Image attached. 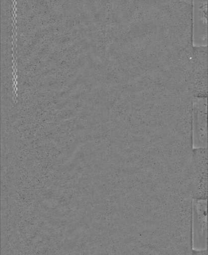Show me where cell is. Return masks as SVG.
Returning <instances> with one entry per match:
<instances>
[{
	"instance_id": "obj_1",
	"label": "cell",
	"mask_w": 208,
	"mask_h": 255,
	"mask_svg": "<svg viewBox=\"0 0 208 255\" xmlns=\"http://www.w3.org/2000/svg\"><path fill=\"white\" fill-rule=\"evenodd\" d=\"M191 169L193 200H207V147L193 148Z\"/></svg>"
},
{
	"instance_id": "obj_2",
	"label": "cell",
	"mask_w": 208,
	"mask_h": 255,
	"mask_svg": "<svg viewBox=\"0 0 208 255\" xmlns=\"http://www.w3.org/2000/svg\"><path fill=\"white\" fill-rule=\"evenodd\" d=\"M192 134L193 148L207 147V97H195L192 101Z\"/></svg>"
},
{
	"instance_id": "obj_3",
	"label": "cell",
	"mask_w": 208,
	"mask_h": 255,
	"mask_svg": "<svg viewBox=\"0 0 208 255\" xmlns=\"http://www.w3.org/2000/svg\"><path fill=\"white\" fill-rule=\"evenodd\" d=\"M192 239L193 249H207V200H193Z\"/></svg>"
},
{
	"instance_id": "obj_4",
	"label": "cell",
	"mask_w": 208,
	"mask_h": 255,
	"mask_svg": "<svg viewBox=\"0 0 208 255\" xmlns=\"http://www.w3.org/2000/svg\"><path fill=\"white\" fill-rule=\"evenodd\" d=\"M194 4V40L199 46L207 44V1L196 0Z\"/></svg>"
},
{
	"instance_id": "obj_5",
	"label": "cell",
	"mask_w": 208,
	"mask_h": 255,
	"mask_svg": "<svg viewBox=\"0 0 208 255\" xmlns=\"http://www.w3.org/2000/svg\"><path fill=\"white\" fill-rule=\"evenodd\" d=\"M191 255H208L207 249H192Z\"/></svg>"
},
{
	"instance_id": "obj_6",
	"label": "cell",
	"mask_w": 208,
	"mask_h": 255,
	"mask_svg": "<svg viewBox=\"0 0 208 255\" xmlns=\"http://www.w3.org/2000/svg\"><path fill=\"white\" fill-rule=\"evenodd\" d=\"M15 90L17 91V87L15 88Z\"/></svg>"
},
{
	"instance_id": "obj_7",
	"label": "cell",
	"mask_w": 208,
	"mask_h": 255,
	"mask_svg": "<svg viewBox=\"0 0 208 255\" xmlns=\"http://www.w3.org/2000/svg\"><path fill=\"white\" fill-rule=\"evenodd\" d=\"M16 9H17V8H16V7H15V10H16Z\"/></svg>"
},
{
	"instance_id": "obj_8",
	"label": "cell",
	"mask_w": 208,
	"mask_h": 255,
	"mask_svg": "<svg viewBox=\"0 0 208 255\" xmlns=\"http://www.w3.org/2000/svg\"><path fill=\"white\" fill-rule=\"evenodd\" d=\"M16 21H17V20H15V22L16 23Z\"/></svg>"
}]
</instances>
